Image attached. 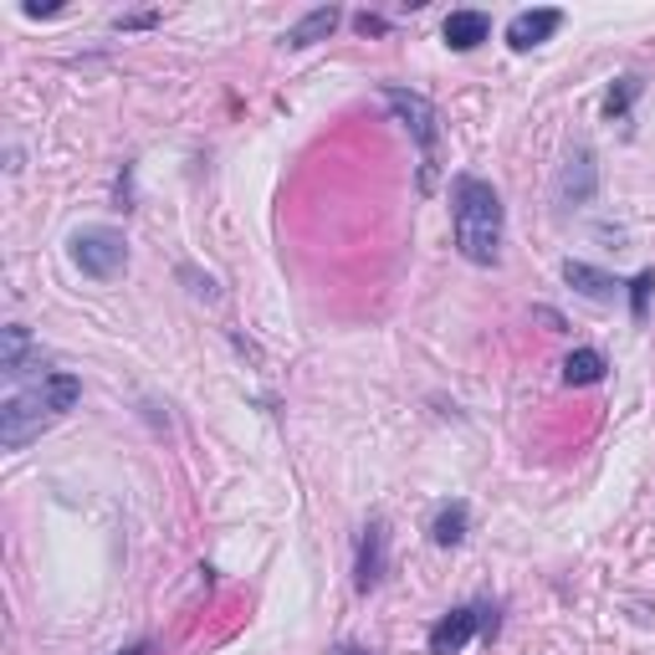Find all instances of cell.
I'll return each instance as SVG.
<instances>
[{"mask_svg": "<svg viewBox=\"0 0 655 655\" xmlns=\"http://www.w3.org/2000/svg\"><path fill=\"white\" fill-rule=\"evenodd\" d=\"M563 282H569V287H579L584 297H594V303H610V297H615V282L604 277V272L584 267V262H563Z\"/></svg>", "mask_w": 655, "mask_h": 655, "instance_id": "12", "label": "cell"}, {"mask_svg": "<svg viewBox=\"0 0 655 655\" xmlns=\"http://www.w3.org/2000/svg\"><path fill=\"white\" fill-rule=\"evenodd\" d=\"M334 655H369V651H359V645H338Z\"/></svg>", "mask_w": 655, "mask_h": 655, "instance_id": "17", "label": "cell"}, {"mask_svg": "<svg viewBox=\"0 0 655 655\" xmlns=\"http://www.w3.org/2000/svg\"><path fill=\"white\" fill-rule=\"evenodd\" d=\"M334 27H338V11H334V6H323V11L303 16V21L287 31V47H313V41H323Z\"/></svg>", "mask_w": 655, "mask_h": 655, "instance_id": "13", "label": "cell"}, {"mask_svg": "<svg viewBox=\"0 0 655 655\" xmlns=\"http://www.w3.org/2000/svg\"><path fill=\"white\" fill-rule=\"evenodd\" d=\"M487 31H492V21H487L482 11H451V16H446V47H451V52H471V47H482Z\"/></svg>", "mask_w": 655, "mask_h": 655, "instance_id": "8", "label": "cell"}, {"mask_svg": "<svg viewBox=\"0 0 655 655\" xmlns=\"http://www.w3.org/2000/svg\"><path fill=\"white\" fill-rule=\"evenodd\" d=\"M451 215H456V246H461V256L477 262V267H497L502 262V226H508L502 195L487 180H477V174H461L451 185Z\"/></svg>", "mask_w": 655, "mask_h": 655, "instance_id": "1", "label": "cell"}, {"mask_svg": "<svg viewBox=\"0 0 655 655\" xmlns=\"http://www.w3.org/2000/svg\"><path fill=\"white\" fill-rule=\"evenodd\" d=\"M559 27H563V16L553 11V6H543V11H518L512 16V27H508L512 52H533V47H543Z\"/></svg>", "mask_w": 655, "mask_h": 655, "instance_id": "7", "label": "cell"}, {"mask_svg": "<svg viewBox=\"0 0 655 655\" xmlns=\"http://www.w3.org/2000/svg\"><path fill=\"white\" fill-rule=\"evenodd\" d=\"M430 538H436L441 549H456V543L467 538V502H451L441 518L430 522Z\"/></svg>", "mask_w": 655, "mask_h": 655, "instance_id": "14", "label": "cell"}, {"mask_svg": "<svg viewBox=\"0 0 655 655\" xmlns=\"http://www.w3.org/2000/svg\"><path fill=\"white\" fill-rule=\"evenodd\" d=\"M385 569H389V533H385V522L375 518L369 528H364V543H359V569H354V584H359V594L379 589Z\"/></svg>", "mask_w": 655, "mask_h": 655, "instance_id": "5", "label": "cell"}, {"mask_svg": "<svg viewBox=\"0 0 655 655\" xmlns=\"http://www.w3.org/2000/svg\"><path fill=\"white\" fill-rule=\"evenodd\" d=\"M589 195H594V154L579 149L574 160H569V170H563V180H559V201L563 205H584Z\"/></svg>", "mask_w": 655, "mask_h": 655, "instance_id": "9", "label": "cell"}, {"mask_svg": "<svg viewBox=\"0 0 655 655\" xmlns=\"http://www.w3.org/2000/svg\"><path fill=\"white\" fill-rule=\"evenodd\" d=\"M78 400H82V379L78 375H47L37 389L11 395L6 410H0V446H6V451H21V446L37 441L47 426H57V420H62Z\"/></svg>", "mask_w": 655, "mask_h": 655, "instance_id": "2", "label": "cell"}, {"mask_svg": "<svg viewBox=\"0 0 655 655\" xmlns=\"http://www.w3.org/2000/svg\"><path fill=\"white\" fill-rule=\"evenodd\" d=\"M31 359H41V348L31 344V334L21 328V323H11V328H6V338H0V369L16 379V375H27Z\"/></svg>", "mask_w": 655, "mask_h": 655, "instance_id": "10", "label": "cell"}, {"mask_svg": "<svg viewBox=\"0 0 655 655\" xmlns=\"http://www.w3.org/2000/svg\"><path fill=\"white\" fill-rule=\"evenodd\" d=\"M385 103L400 113V123L415 134L420 154H426V185H430V160H436V108L420 93H405V88H385Z\"/></svg>", "mask_w": 655, "mask_h": 655, "instance_id": "4", "label": "cell"}, {"mask_svg": "<svg viewBox=\"0 0 655 655\" xmlns=\"http://www.w3.org/2000/svg\"><path fill=\"white\" fill-rule=\"evenodd\" d=\"M635 88H641V82H635V78H625V88H620V93H610V103H604V113H625V103H630V98H635Z\"/></svg>", "mask_w": 655, "mask_h": 655, "instance_id": "16", "label": "cell"}, {"mask_svg": "<svg viewBox=\"0 0 655 655\" xmlns=\"http://www.w3.org/2000/svg\"><path fill=\"white\" fill-rule=\"evenodd\" d=\"M72 262H78L88 277L113 282L123 272V262H129V246H123V236L113 226H88L72 236Z\"/></svg>", "mask_w": 655, "mask_h": 655, "instance_id": "3", "label": "cell"}, {"mask_svg": "<svg viewBox=\"0 0 655 655\" xmlns=\"http://www.w3.org/2000/svg\"><path fill=\"white\" fill-rule=\"evenodd\" d=\"M604 369H610V364H604L600 348H574V354L563 359V385H579V389H584V385H600Z\"/></svg>", "mask_w": 655, "mask_h": 655, "instance_id": "11", "label": "cell"}, {"mask_svg": "<svg viewBox=\"0 0 655 655\" xmlns=\"http://www.w3.org/2000/svg\"><path fill=\"white\" fill-rule=\"evenodd\" d=\"M477 625H482V610H451L446 620L430 625V655H461Z\"/></svg>", "mask_w": 655, "mask_h": 655, "instance_id": "6", "label": "cell"}, {"mask_svg": "<svg viewBox=\"0 0 655 655\" xmlns=\"http://www.w3.org/2000/svg\"><path fill=\"white\" fill-rule=\"evenodd\" d=\"M651 287H655V272H641V277H635V323H645V313H651Z\"/></svg>", "mask_w": 655, "mask_h": 655, "instance_id": "15", "label": "cell"}]
</instances>
